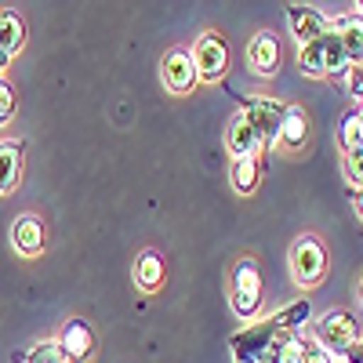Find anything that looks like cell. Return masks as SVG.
Listing matches in <instances>:
<instances>
[{"mask_svg": "<svg viewBox=\"0 0 363 363\" xmlns=\"http://www.w3.org/2000/svg\"><path fill=\"white\" fill-rule=\"evenodd\" d=\"M284 335L277 316H269V320H255L251 327L244 330H236V335L229 338V352L236 363H265L269 349L277 345V338Z\"/></svg>", "mask_w": 363, "mask_h": 363, "instance_id": "1", "label": "cell"}, {"mask_svg": "<svg viewBox=\"0 0 363 363\" xmlns=\"http://www.w3.org/2000/svg\"><path fill=\"white\" fill-rule=\"evenodd\" d=\"M291 277L298 287H316L323 277H327V247H323V240L306 233V236H298L294 244H291Z\"/></svg>", "mask_w": 363, "mask_h": 363, "instance_id": "2", "label": "cell"}, {"mask_svg": "<svg viewBox=\"0 0 363 363\" xmlns=\"http://www.w3.org/2000/svg\"><path fill=\"white\" fill-rule=\"evenodd\" d=\"M356 342H359V323H356L352 313H345V309H330L327 316L316 320V345L327 349L335 359L345 356Z\"/></svg>", "mask_w": 363, "mask_h": 363, "instance_id": "3", "label": "cell"}, {"mask_svg": "<svg viewBox=\"0 0 363 363\" xmlns=\"http://www.w3.org/2000/svg\"><path fill=\"white\" fill-rule=\"evenodd\" d=\"M262 309V272L255 258H244L233 269V313L240 320H255Z\"/></svg>", "mask_w": 363, "mask_h": 363, "instance_id": "4", "label": "cell"}, {"mask_svg": "<svg viewBox=\"0 0 363 363\" xmlns=\"http://www.w3.org/2000/svg\"><path fill=\"white\" fill-rule=\"evenodd\" d=\"M240 113H244L247 120H251V128L262 135V142L265 145H272V142H280V124H284V102H277V99H262V95H240Z\"/></svg>", "mask_w": 363, "mask_h": 363, "instance_id": "5", "label": "cell"}, {"mask_svg": "<svg viewBox=\"0 0 363 363\" xmlns=\"http://www.w3.org/2000/svg\"><path fill=\"white\" fill-rule=\"evenodd\" d=\"M189 55H193L196 77L207 80V84H218L229 73V44H225L222 33H203Z\"/></svg>", "mask_w": 363, "mask_h": 363, "instance_id": "6", "label": "cell"}, {"mask_svg": "<svg viewBox=\"0 0 363 363\" xmlns=\"http://www.w3.org/2000/svg\"><path fill=\"white\" fill-rule=\"evenodd\" d=\"M160 77H164V87L171 91V95H189V91L196 87V66H193V55L189 51H167L164 62H160Z\"/></svg>", "mask_w": 363, "mask_h": 363, "instance_id": "7", "label": "cell"}, {"mask_svg": "<svg viewBox=\"0 0 363 363\" xmlns=\"http://www.w3.org/2000/svg\"><path fill=\"white\" fill-rule=\"evenodd\" d=\"M225 149L233 157H262V135L251 128V120L244 113H233L229 116V124H225Z\"/></svg>", "mask_w": 363, "mask_h": 363, "instance_id": "8", "label": "cell"}, {"mask_svg": "<svg viewBox=\"0 0 363 363\" xmlns=\"http://www.w3.org/2000/svg\"><path fill=\"white\" fill-rule=\"evenodd\" d=\"M58 349H62V356L69 363H84L91 352H95V330H91L87 320H69L62 327V335H58Z\"/></svg>", "mask_w": 363, "mask_h": 363, "instance_id": "9", "label": "cell"}, {"mask_svg": "<svg viewBox=\"0 0 363 363\" xmlns=\"http://www.w3.org/2000/svg\"><path fill=\"white\" fill-rule=\"evenodd\" d=\"M247 62H251V73H258V77H277V69H280V37L269 33V29L255 33V40L247 44Z\"/></svg>", "mask_w": 363, "mask_h": 363, "instance_id": "10", "label": "cell"}, {"mask_svg": "<svg viewBox=\"0 0 363 363\" xmlns=\"http://www.w3.org/2000/svg\"><path fill=\"white\" fill-rule=\"evenodd\" d=\"M287 22H291V33L298 37V44H313V40H320L330 29L327 15L309 8V4H291L287 8Z\"/></svg>", "mask_w": 363, "mask_h": 363, "instance_id": "11", "label": "cell"}, {"mask_svg": "<svg viewBox=\"0 0 363 363\" xmlns=\"http://www.w3.org/2000/svg\"><path fill=\"white\" fill-rule=\"evenodd\" d=\"M44 240H48V233H44V222H40L37 215L15 218V225H11V247H15L18 255H26V258L40 255V251H44Z\"/></svg>", "mask_w": 363, "mask_h": 363, "instance_id": "12", "label": "cell"}, {"mask_svg": "<svg viewBox=\"0 0 363 363\" xmlns=\"http://www.w3.org/2000/svg\"><path fill=\"white\" fill-rule=\"evenodd\" d=\"M22 160H26V145L18 138H4V142H0V196H8L18 186Z\"/></svg>", "mask_w": 363, "mask_h": 363, "instance_id": "13", "label": "cell"}, {"mask_svg": "<svg viewBox=\"0 0 363 363\" xmlns=\"http://www.w3.org/2000/svg\"><path fill=\"white\" fill-rule=\"evenodd\" d=\"M131 277H135V287H138V291L153 294V291H160L164 280H167V265H164V258H160L157 251H142V255L135 258Z\"/></svg>", "mask_w": 363, "mask_h": 363, "instance_id": "14", "label": "cell"}, {"mask_svg": "<svg viewBox=\"0 0 363 363\" xmlns=\"http://www.w3.org/2000/svg\"><path fill=\"white\" fill-rule=\"evenodd\" d=\"M330 29L338 33L342 40V51L349 58V66H363V18L359 15H345V18H335L330 22Z\"/></svg>", "mask_w": 363, "mask_h": 363, "instance_id": "15", "label": "cell"}, {"mask_svg": "<svg viewBox=\"0 0 363 363\" xmlns=\"http://www.w3.org/2000/svg\"><path fill=\"white\" fill-rule=\"evenodd\" d=\"M280 145H287V149H306L309 145V113L301 109V106H287L284 109Z\"/></svg>", "mask_w": 363, "mask_h": 363, "instance_id": "16", "label": "cell"}, {"mask_svg": "<svg viewBox=\"0 0 363 363\" xmlns=\"http://www.w3.org/2000/svg\"><path fill=\"white\" fill-rule=\"evenodd\" d=\"M229 178H233V189L251 196L262 186V157H233L229 164Z\"/></svg>", "mask_w": 363, "mask_h": 363, "instance_id": "17", "label": "cell"}, {"mask_svg": "<svg viewBox=\"0 0 363 363\" xmlns=\"http://www.w3.org/2000/svg\"><path fill=\"white\" fill-rule=\"evenodd\" d=\"M306 352H309V342L301 335H280L277 345L269 349L265 363H306Z\"/></svg>", "mask_w": 363, "mask_h": 363, "instance_id": "18", "label": "cell"}, {"mask_svg": "<svg viewBox=\"0 0 363 363\" xmlns=\"http://www.w3.org/2000/svg\"><path fill=\"white\" fill-rule=\"evenodd\" d=\"M0 48L8 55H18L26 48V22L15 11H0Z\"/></svg>", "mask_w": 363, "mask_h": 363, "instance_id": "19", "label": "cell"}, {"mask_svg": "<svg viewBox=\"0 0 363 363\" xmlns=\"http://www.w3.org/2000/svg\"><path fill=\"white\" fill-rule=\"evenodd\" d=\"M338 142H342L345 153H359V149H363V109H349V113L342 116Z\"/></svg>", "mask_w": 363, "mask_h": 363, "instance_id": "20", "label": "cell"}, {"mask_svg": "<svg viewBox=\"0 0 363 363\" xmlns=\"http://www.w3.org/2000/svg\"><path fill=\"white\" fill-rule=\"evenodd\" d=\"M309 316H313V301L309 298H298L294 306H287V309L277 313V323H280L284 335H298V330L309 323Z\"/></svg>", "mask_w": 363, "mask_h": 363, "instance_id": "21", "label": "cell"}, {"mask_svg": "<svg viewBox=\"0 0 363 363\" xmlns=\"http://www.w3.org/2000/svg\"><path fill=\"white\" fill-rule=\"evenodd\" d=\"M298 69L306 77H327V69H323V40H313V44L298 48Z\"/></svg>", "mask_w": 363, "mask_h": 363, "instance_id": "22", "label": "cell"}, {"mask_svg": "<svg viewBox=\"0 0 363 363\" xmlns=\"http://www.w3.org/2000/svg\"><path fill=\"white\" fill-rule=\"evenodd\" d=\"M26 363H69V359L62 356L58 342H40V345H33V349H29Z\"/></svg>", "mask_w": 363, "mask_h": 363, "instance_id": "23", "label": "cell"}, {"mask_svg": "<svg viewBox=\"0 0 363 363\" xmlns=\"http://www.w3.org/2000/svg\"><path fill=\"white\" fill-rule=\"evenodd\" d=\"M15 106H18V99H15V87L0 77V128L8 124V120L15 116Z\"/></svg>", "mask_w": 363, "mask_h": 363, "instance_id": "24", "label": "cell"}, {"mask_svg": "<svg viewBox=\"0 0 363 363\" xmlns=\"http://www.w3.org/2000/svg\"><path fill=\"white\" fill-rule=\"evenodd\" d=\"M345 178L352 182V189L363 186V149L359 153H345Z\"/></svg>", "mask_w": 363, "mask_h": 363, "instance_id": "25", "label": "cell"}, {"mask_svg": "<svg viewBox=\"0 0 363 363\" xmlns=\"http://www.w3.org/2000/svg\"><path fill=\"white\" fill-rule=\"evenodd\" d=\"M306 363H338L335 356H330L327 349H320L316 342H309V352H306Z\"/></svg>", "mask_w": 363, "mask_h": 363, "instance_id": "26", "label": "cell"}, {"mask_svg": "<svg viewBox=\"0 0 363 363\" xmlns=\"http://www.w3.org/2000/svg\"><path fill=\"white\" fill-rule=\"evenodd\" d=\"M345 363H363V338H359V342L345 352Z\"/></svg>", "mask_w": 363, "mask_h": 363, "instance_id": "27", "label": "cell"}, {"mask_svg": "<svg viewBox=\"0 0 363 363\" xmlns=\"http://www.w3.org/2000/svg\"><path fill=\"white\" fill-rule=\"evenodd\" d=\"M352 207H356V215L363 218V186H359V189H352Z\"/></svg>", "mask_w": 363, "mask_h": 363, "instance_id": "28", "label": "cell"}, {"mask_svg": "<svg viewBox=\"0 0 363 363\" xmlns=\"http://www.w3.org/2000/svg\"><path fill=\"white\" fill-rule=\"evenodd\" d=\"M8 66H11V55H8V51H4V48H0V73H4V69H8Z\"/></svg>", "mask_w": 363, "mask_h": 363, "instance_id": "29", "label": "cell"}, {"mask_svg": "<svg viewBox=\"0 0 363 363\" xmlns=\"http://www.w3.org/2000/svg\"><path fill=\"white\" fill-rule=\"evenodd\" d=\"M352 8H356V15L363 18V0H356V4H352Z\"/></svg>", "mask_w": 363, "mask_h": 363, "instance_id": "30", "label": "cell"}, {"mask_svg": "<svg viewBox=\"0 0 363 363\" xmlns=\"http://www.w3.org/2000/svg\"><path fill=\"white\" fill-rule=\"evenodd\" d=\"M356 294H359V301H363V277H359V287H356Z\"/></svg>", "mask_w": 363, "mask_h": 363, "instance_id": "31", "label": "cell"}]
</instances>
